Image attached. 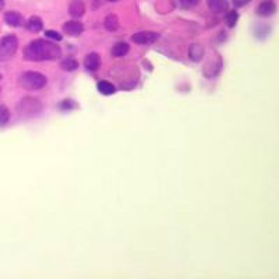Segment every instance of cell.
Wrapping results in <instances>:
<instances>
[{"instance_id": "cell-1", "label": "cell", "mask_w": 279, "mask_h": 279, "mask_svg": "<svg viewBox=\"0 0 279 279\" xmlns=\"http://www.w3.org/2000/svg\"><path fill=\"white\" fill-rule=\"evenodd\" d=\"M62 49L55 42L45 39H35L29 42L24 49V56L32 62H45V60H56L60 58Z\"/></svg>"}, {"instance_id": "cell-2", "label": "cell", "mask_w": 279, "mask_h": 279, "mask_svg": "<svg viewBox=\"0 0 279 279\" xmlns=\"http://www.w3.org/2000/svg\"><path fill=\"white\" fill-rule=\"evenodd\" d=\"M48 84V78L38 71H25L18 77V85L28 91L42 89Z\"/></svg>"}, {"instance_id": "cell-3", "label": "cell", "mask_w": 279, "mask_h": 279, "mask_svg": "<svg viewBox=\"0 0 279 279\" xmlns=\"http://www.w3.org/2000/svg\"><path fill=\"white\" fill-rule=\"evenodd\" d=\"M42 111V102L36 98H24L17 104V113L20 116L32 117Z\"/></svg>"}, {"instance_id": "cell-4", "label": "cell", "mask_w": 279, "mask_h": 279, "mask_svg": "<svg viewBox=\"0 0 279 279\" xmlns=\"http://www.w3.org/2000/svg\"><path fill=\"white\" fill-rule=\"evenodd\" d=\"M18 49V39L16 35H6L0 39V62L12 59Z\"/></svg>"}, {"instance_id": "cell-5", "label": "cell", "mask_w": 279, "mask_h": 279, "mask_svg": "<svg viewBox=\"0 0 279 279\" xmlns=\"http://www.w3.org/2000/svg\"><path fill=\"white\" fill-rule=\"evenodd\" d=\"M131 39L138 45H151V43H155L159 39V34L152 32V31H141V32L133 34Z\"/></svg>"}, {"instance_id": "cell-6", "label": "cell", "mask_w": 279, "mask_h": 279, "mask_svg": "<svg viewBox=\"0 0 279 279\" xmlns=\"http://www.w3.org/2000/svg\"><path fill=\"white\" fill-rule=\"evenodd\" d=\"M63 31L67 35H70V36H78V35L82 34L84 25H82L81 21H78V20H71V21L64 23Z\"/></svg>"}, {"instance_id": "cell-7", "label": "cell", "mask_w": 279, "mask_h": 279, "mask_svg": "<svg viewBox=\"0 0 279 279\" xmlns=\"http://www.w3.org/2000/svg\"><path fill=\"white\" fill-rule=\"evenodd\" d=\"M84 66L88 71H97L101 66V56L98 53H88L84 59Z\"/></svg>"}, {"instance_id": "cell-8", "label": "cell", "mask_w": 279, "mask_h": 279, "mask_svg": "<svg viewBox=\"0 0 279 279\" xmlns=\"http://www.w3.org/2000/svg\"><path fill=\"white\" fill-rule=\"evenodd\" d=\"M69 13L71 17H82L84 13H85V5H84V2H82V0H73L69 6Z\"/></svg>"}, {"instance_id": "cell-9", "label": "cell", "mask_w": 279, "mask_h": 279, "mask_svg": "<svg viewBox=\"0 0 279 279\" xmlns=\"http://www.w3.org/2000/svg\"><path fill=\"white\" fill-rule=\"evenodd\" d=\"M276 12V6H275V3H273L272 0H265V2H262L261 5L258 6L257 9V13L262 16V17H269V16H272L273 13Z\"/></svg>"}, {"instance_id": "cell-10", "label": "cell", "mask_w": 279, "mask_h": 279, "mask_svg": "<svg viewBox=\"0 0 279 279\" xmlns=\"http://www.w3.org/2000/svg\"><path fill=\"white\" fill-rule=\"evenodd\" d=\"M5 21L10 27H20L23 24V16L17 12H7L5 14Z\"/></svg>"}, {"instance_id": "cell-11", "label": "cell", "mask_w": 279, "mask_h": 279, "mask_svg": "<svg viewBox=\"0 0 279 279\" xmlns=\"http://www.w3.org/2000/svg\"><path fill=\"white\" fill-rule=\"evenodd\" d=\"M207 5L214 13H223L227 9V0H207Z\"/></svg>"}, {"instance_id": "cell-12", "label": "cell", "mask_w": 279, "mask_h": 279, "mask_svg": "<svg viewBox=\"0 0 279 279\" xmlns=\"http://www.w3.org/2000/svg\"><path fill=\"white\" fill-rule=\"evenodd\" d=\"M204 56V48L198 43H193L190 49H189V58L192 59L193 62H200Z\"/></svg>"}, {"instance_id": "cell-13", "label": "cell", "mask_w": 279, "mask_h": 279, "mask_svg": "<svg viewBox=\"0 0 279 279\" xmlns=\"http://www.w3.org/2000/svg\"><path fill=\"white\" fill-rule=\"evenodd\" d=\"M119 17H117L116 14H108L106 18H105V28L108 29V31H111V32H115L119 29Z\"/></svg>"}, {"instance_id": "cell-14", "label": "cell", "mask_w": 279, "mask_h": 279, "mask_svg": "<svg viewBox=\"0 0 279 279\" xmlns=\"http://www.w3.org/2000/svg\"><path fill=\"white\" fill-rule=\"evenodd\" d=\"M128 51H130L128 43H126V42H117L116 45L112 48V55L115 58H123V56L127 55Z\"/></svg>"}, {"instance_id": "cell-15", "label": "cell", "mask_w": 279, "mask_h": 279, "mask_svg": "<svg viewBox=\"0 0 279 279\" xmlns=\"http://www.w3.org/2000/svg\"><path fill=\"white\" fill-rule=\"evenodd\" d=\"M27 28L31 32H39L43 28V23H42V20L39 17H36V16H32V17L29 18L28 23H27Z\"/></svg>"}, {"instance_id": "cell-16", "label": "cell", "mask_w": 279, "mask_h": 279, "mask_svg": "<svg viewBox=\"0 0 279 279\" xmlns=\"http://www.w3.org/2000/svg\"><path fill=\"white\" fill-rule=\"evenodd\" d=\"M60 67L64 71H74L78 67V63L74 58H66L63 59V62H60Z\"/></svg>"}, {"instance_id": "cell-17", "label": "cell", "mask_w": 279, "mask_h": 279, "mask_svg": "<svg viewBox=\"0 0 279 279\" xmlns=\"http://www.w3.org/2000/svg\"><path fill=\"white\" fill-rule=\"evenodd\" d=\"M98 91L101 94H104V95H112L115 92V85L109 81H99Z\"/></svg>"}, {"instance_id": "cell-18", "label": "cell", "mask_w": 279, "mask_h": 279, "mask_svg": "<svg viewBox=\"0 0 279 279\" xmlns=\"http://www.w3.org/2000/svg\"><path fill=\"white\" fill-rule=\"evenodd\" d=\"M10 120V112L6 105H0V126H5Z\"/></svg>"}, {"instance_id": "cell-19", "label": "cell", "mask_w": 279, "mask_h": 279, "mask_svg": "<svg viewBox=\"0 0 279 279\" xmlns=\"http://www.w3.org/2000/svg\"><path fill=\"white\" fill-rule=\"evenodd\" d=\"M238 20H239V14L238 12H230L229 14H227V25L232 28V27H235L236 25V23H238Z\"/></svg>"}, {"instance_id": "cell-20", "label": "cell", "mask_w": 279, "mask_h": 279, "mask_svg": "<svg viewBox=\"0 0 279 279\" xmlns=\"http://www.w3.org/2000/svg\"><path fill=\"white\" fill-rule=\"evenodd\" d=\"M45 35H46V38L53 39V41H56V42L62 41V35L59 34V32H56V31H46Z\"/></svg>"}, {"instance_id": "cell-21", "label": "cell", "mask_w": 279, "mask_h": 279, "mask_svg": "<svg viewBox=\"0 0 279 279\" xmlns=\"http://www.w3.org/2000/svg\"><path fill=\"white\" fill-rule=\"evenodd\" d=\"M184 7H194L198 5V0H179Z\"/></svg>"}, {"instance_id": "cell-22", "label": "cell", "mask_w": 279, "mask_h": 279, "mask_svg": "<svg viewBox=\"0 0 279 279\" xmlns=\"http://www.w3.org/2000/svg\"><path fill=\"white\" fill-rule=\"evenodd\" d=\"M250 0H233V5L236 7H243L244 5H247Z\"/></svg>"}, {"instance_id": "cell-23", "label": "cell", "mask_w": 279, "mask_h": 279, "mask_svg": "<svg viewBox=\"0 0 279 279\" xmlns=\"http://www.w3.org/2000/svg\"><path fill=\"white\" fill-rule=\"evenodd\" d=\"M3 7H5V0H0V12L3 10Z\"/></svg>"}, {"instance_id": "cell-24", "label": "cell", "mask_w": 279, "mask_h": 279, "mask_svg": "<svg viewBox=\"0 0 279 279\" xmlns=\"http://www.w3.org/2000/svg\"><path fill=\"white\" fill-rule=\"evenodd\" d=\"M109 2H117V0H109Z\"/></svg>"}, {"instance_id": "cell-25", "label": "cell", "mask_w": 279, "mask_h": 279, "mask_svg": "<svg viewBox=\"0 0 279 279\" xmlns=\"http://www.w3.org/2000/svg\"><path fill=\"white\" fill-rule=\"evenodd\" d=\"M0 78H2V74H0Z\"/></svg>"}, {"instance_id": "cell-26", "label": "cell", "mask_w": 279, "mask_h": 279, "mask_svg": "<svg viewBox=\"0 0 279 279\" xmlns=\"http://www.w3.org/2000/svg\"><path fill=\"white\" fill-rule=\"evenodd\" d=\"M0 91H2V89H0Z\"/></svg>"}]
</instances>
